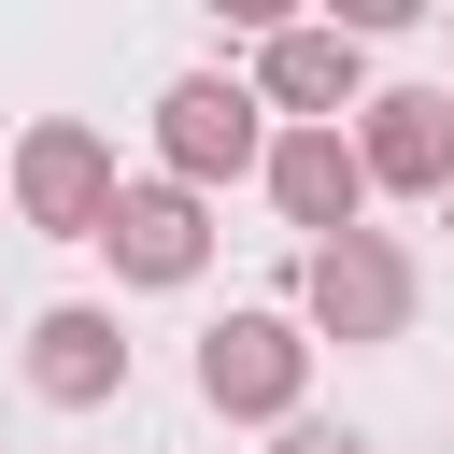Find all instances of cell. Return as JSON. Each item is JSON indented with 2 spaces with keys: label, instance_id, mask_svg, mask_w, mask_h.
I'll use <instances>...</instances> for the list:
<instances>
[{
  "label": "cell",
  "instance_id": "cell-4",
  "mask_svg": "<svg viewBox=\"0 0 454 454\" xmlns=\"http://www.w3.org/2000/svg\"><path fill=\"white\" fill-rule=\"evenodd\" d=\"M298 383H312V326L298 312H227L199 326V397L227 426H298Z\"/></svg>",
  "mask_w": 454,
  "mask_h": 454
},
{
  "label": "cell",
  "instance_id": "cell-9",
  "mask_svg": "<svg viewBox=\"0 0 454 454\" xmlns=\"http://www.w3.org/2000/svg\"><path fill=\"white\" fill-rule=\"evenodd\" d=\"M28 397H57V411L128 397V326H114L99 298H57V312L28 326Z\"/></svg>",
  "mask_w": 454,
  "mask_h": 454
},
{
  "label": "cell",
  "instance_id": "cell-12",
  "mask_svg": "<svg viewBox=\"0 0 454 454\" xmlns=\"http://www.w3.org/2000/svg\"><path fill=\"white\" fill-rule=\"evenodd\" d=\"M440 227H454V199H440Z\"/></svg>",
  "mask_w": 454,
  "mask_h": 454
},
{
  "label": "cell",
  "instance_id": "cell-8",
  "mask_svg": "<svg viewBox=\"0 0 454 454\" xmlns=\"http://www.w3.org/2000/svg\"><path fill=\"white\" fill-rule=\"evenodd\" d=\"M355 156L383 199H454V85H383L355 114Z\"/></svg>",
  "mask_w": 454,
  "mask_h": 454
},
{
  "label": "cell",
  "instance_id": "cell-2",
  "mask_svg": "<svg viewBox=\"0 0 454 454\" xmlns=\"http://www.w3.org/2000/svg\"><path fill=\"white\" fill-rule=\"evenodd\" d=\"M411 255H397V227H355V241H312L298 255V326L312 340H340V355H369V340H397L411 326Z\"/></svg>",
  "mask_w": 454,
  "mask_h": 454
},
{
  "label": "cell",
  "instance_id": "cell-10",
  "mask_svg": "<svg viewBox=\"0 0 454 454\" xmlns=\"http://www.w3.org/2000/svg\"><path fill=\"white\" fill-rule=\"evenodd\" d=\"M270 454H369V440H355V426H312V411H298V426H284Z\"/></svg>",
  "mask_w": 454,
  "mask_h": 454
},
{
  "label": "cell",
  "instance_id": "cell-6",
  "mask_svg": "<svg viewBox=\"0 0 454 454\" xmlns=\"http://www.w3.org/2000/svg\"><path fill=\"white\" fill-rule=\"evenodd\" d=\"M255 184H270V213H284L298 241H355V227H369V199H383V184H369V156H355V128H284Z\"/></svg>",
  "mask_w": 454,
  "mask_h": 454
},
{
  "label": "cell",
  "instance_id": "cell-5",
  "mask_svg": "<svg viewBox=\"0 0 454 454\" xmlns=\"http://www.w3.org/2000/svg\"><path fill=\"white\" fill-rule=\"evenodd\" d=\"M255 99H270L284 128H340V114H369L383 85H369V43H355L340 14H312V28H270V43H255Z\"/></svg>",
  "mask_w": 454,
  "mask_h": 454
},
{
  "label": "cell",
  "instance_id": "cell-11",
  "mask_svg": "<svg viewBox=\"0 0 454 454\" xmlns=\"http://www.w3.org/2000/svg\"><path fill=\"white\" fill-rule=\"evenodd\" d=\"M0 199H14V156H0Z\"/></svg>",
  "mask_w": 454,
  "mask_h": 454
},
{
  "label": "cell",
  "instance_id": "cell-3",
  "mask_svg": "<svg viewBox=\"0 0 454 454\" xmlns=\"http://www.w3.org/2000/svg\"><path fill=\"white\" fill-rule=\"evenodd\" d=\"M114 199H128V170H114V142H99L85 114H43V128L14 142V213H28L43 241H99Z\"/></svg>",
  "mask_w": 454,
  "mask_h": 454
},
{
  "label": "cell",
  "instance_id": "cell-7",
  "mask_svg": "<svg viewBox=\"0 0 454 454\" xmlns=\"http://www.w3.org/2000/svg\"><path fill=\"white\" fill-rule=\"evenodd\" d=\"M99 255H114L128 284H199V270H213V199H199V184H170V170H128V199H114Z\"/></svg>",
  "mask_w": 454,
  "mask_h": 454
},
{
  "label": "cell",
  "instance_id": "cell-1",
  "mask_svg": "<svg viewBox=\"0 0 454 454\" xmlns=\"http://www.w3.org/2000/svg\"><path fill=\"white\" fill-rule=\"evenodd\" d=\"M270 142H284V128H270V99H255L241 71H184V85H156V170H170V184L213 199V184L270 170Z\"/></svg>",
  "mask_w": 454,
  "mask_h": 454
}]
</instances>
